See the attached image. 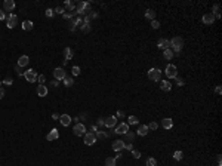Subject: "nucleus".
I'll return each instance as SVG.
<instances>
[{"instance_id":"12","label":"nucleus","mask_w":222,"mask_h":166,"mask_svg":"<svg viewBox=\"0 0 222 166\" xmlns=\"http://www.w3.org/2000/svg\"><path fill=\"white\" fill-rule=\"evenodd\" d=\"M115 134H120V135H124L126 132H129V125L127 123H120L119 126L115 127Z\"/></svg>"},{"instance_id":"54","label":"nucleus","mask_w":222,"mask_h":166,"mask_svg":"<svg viewBox=\"0 0 222 166\" xmlns=\"http://www.w3.org/2000/svg\"><path fill=\"white\" fill-rule=\"evenodd\" d=\"M215 94H216V95H221V94H222V89H221V86H216V89H215Z\"/></svg>"},{"instance_id":"11","label":"nucleus","mask_w":222,"mask_h":166,"mask_svg":"<svg viewBox=\"0 0 222 166\" xmlns=\"http://www.w3.org/2000/svg\"><path fill=\"white\" fill-rule=\"evenodd\" d=\"M59 138V131L56 129V127H54V129H52L47 135H46V139L47 141H55V139H58Z\"/></svg>"},{"instance_id":"10","label":"nucleus","mask_w":222,"mask_h":166,"mask_svg":"<svg viewBox=\"0 0 222 166\" xmlns=\"http://www.w3.org/2000/svg\"><path fill=\"white\" fill-rule=\"evenodd\" d=\"M82 24H83V18L82 17H74L71 19V27H70V30L71 31H76L77 27H82Z\"/></svg>"},{"instance_id":"36","label":"nucleus","mask_w":222,"mask_h":166,"mask_svg":"<svg viewBox=\"0 0 222 166\" xmlns=\"http://www.w3.org/2000/svg\"><path fill=\"white\" fill-rule=\"evenodd\" d=\"M62 17H64V19H73L74 18V12H64Z\"/></svg>"},{"instance_id":"1","label":"nucleus","mask_w":222,"mask_h":166,"mask_svg":"<svg viewBox=\"0 0 222 166\" xmlns=\"http://www.w3.org/2000/svg\"><path fill=\"white\" fill-rule=\"evenodd\" d=\"M89 12H90V3L89 2H79L77 6H76V12H74V14L80 17V15L89 14Z\"/></svg>"},{"instance_id":"48","label":"nucleus","mask_w":222,"mask_h":166,"mask_svg":"<svg viewBox=\"0 0 222 166\" xmlns=\"http://www.w3.org/2000/svg\"><path fill=\"white\" fill-rule=\"evenodd\" d=\"M132 156H133L135 159H139V157H141V153H139L138 150H132Z\"/></svg>"},{"instance_id":"26","label":"nucleus","mask_w":222,"mask_h":166,"mask_svg":"<svg viewBox=\"0 0 222 166\" xmlns=\"http://www.w3.org/2000/svg\"><path fill=\"white\" fill-rule=\"evenodd\" d=\"M64 9H65V12H73L76 9V5L73 2H70V0H67V2L64 3Z\"/></svg>"},{"instance_id":"22","label":"nucleus","mask_w":222,"mask_h":166,"mask_svg":"<svg viewBox=\"0 0 222 166\" xmlns=\"http://www.w3.org/2000/svg\"><path fill=\"white\" fill-rule=\"evenodd\" d=\"M162 126L164 127L166 131H167V129H172V126H173V120H172V119H169V117H166V119L162 120Z\"/></svg>"},{"instance_id":"42","label":"nucleus","mask_w":222,"mask_h":166,"mask_svg":"<svg viewBox=\"0 0 222 166\" xmlns=\"http://www.w3.org/2000/svg\"><path fill=\"white\" fill-rule=\"evenodd\" d=\"M2 83H5L6 86H12V83H14V80H12L10 77H6V79H3V82Z\"/></svg>"},{"instance_id":"37","label":"nucleus","mask_w":222,"mask_h":166,"mask_svg":"<svg viewBox=\"0 0 222 166\" xmlns=\"http://www.w3.org/2000/svg\"><path fill=\"white\" fill-rule=\"evenodd\" d=\"M105 166H115V159H113V157H107V160H105Z\"/></svg>"},{"instance_id":"51","label":"nucleus","mask_w":222,"mask_h":166,"mask_svg":"<svg viewBox=\"0 0 222 166\" xmlns=\"http://www.w3.org/2000/svg\"><path fill=\"white\" fill-rule=\"evenodd\" d=\"M5 95H6L5 89H3V87H0V99H2V98H5Z\"/></svg>"},{"instance_id":"31","label":"nucleus","mask_w":222,"mask_h":166,"mask_svg":"<svg viewBox=\"0 0 222 166\" xmlns=\"http://www.w3.org/2000/svg\"><path fill=\"white\" fill-rule=\"evenodd\" d=\"M62 82H64V85L67 86V87H71V86H73V83H74L73 77H70V76H65V79H64Z\"/></svg>"},{"instance_id":"16","label":"nucleus","mask_w":222,"mask_h":166,"mask_svg":"<svg viewBox=\"0 0 222 166\" xmlns=\"http://www.w3.org/2000/svg\"><path fill=\"white\" fill-rule=\"evenodd\" d=\"M123 148H124V141H123V139H117V141L113 143V150H114L115 153L122 151Z\"/></svg>"},{"instance_id":"43","label":"nucleus","mask_w":222,"mask_h":166,"mask_svg":"<svg viewBox=\"0 0 222 166\" xmlns=\"http://www.w3.org/2000/svg\"><path fill=\"white\" fill-rule=\"evenodd\" d=\"M175 80H176V85H178V86H184V85H185L184 79H181V77H178V76H176V77H175Z\"/></svg>"},{"instance_id":"39","label":"nucleus","mask_w":222,"mask_h":166,"mask_svg":"<svg viewBox=\"0 0 222 166\" xmlns=\"http://www.w3.org/2000/svg\"><path fill=\"white\" fill-rule=\"evenodd\" d=\"M64 12H65L64 6H58V8H55V9H54V14H58V15H59V14L62 15V14H64Z\"/></svg>"},{"instance_id":"38","label":"nucleus","mask_w":222,"mask_h":166,"mask_svg":"<svg viewBox=\"0 0 222 166\" xmlns=\"http://www.w3.org/2000/svg\"><path fill=\"white\" fill-rule=\"evenodd\" d=\"M147 166H157V160L153 159V157H148L147 159Z\"/></svg>"},{"instance_id":"30","label":"nucleus","mask_w":222,"mask_h":166,"mask_svg":"<svg viewBox=\"0 0 222 166\" xmlns=\"http://www.w3.org/2000/svg\"><path fill=\"white\" fill-rule=\"evenodd\" d=\"M133 138H135V134H133V132H126V134H124V139H123V141H124V143H127V141H129V143H132V141H133Z\"/></svg>"},{"instance_id":"6","label":"nucleus","mask_w":222,"mask_h":166,"mask_svg":"<svg viewBox=\"0 0 222 166\" xmlns=\"http://www.w3.org/2000/svg\"><path fill=\"white\" fill-rule=\"evenodd\" d=\"M96 141H98V139H96L95 132H86L85 134V144L86 145H93Z\"/></svg>"},{"instance_id":"33","label":"nucleus","mask_w":222,"mask_h":166,"mask_svg":"<svg viewBox=\"0 0 222 166\" xmlns=\"http://www.w3.org/2000/svg\"><path fill=\"white\" fill-rule=\"evenodd\" d=\"M80 28H82L83 33H90V30H92V28H90V24H86V22L82 24V27H80Z\"/></svg>"},{"instance_id":"58","label":"nucleus","mask_w":222,"mask_h":166,"mask_svg":"<svg viewBox=\"0 0 222 166\" xmlns=\"http://www.w3.org/2000/svg\"><path fill=\"white\" fill-rule=\"evenodd\" d=\"M0 85H2V82H0ZM0 87H2V86H0Z\"/></svg>"},{"instance_id":"56","label":"nucleus","mask_w":222,"mask_h":166,"mask_svg":"<svg viewBox=\"0 0 222 166\" xmlns=\"http://www.w3.org/2000/svg\"><path fill=\"white\" fill-rule=\"evenodd\" d=\"M90 129H92V131H95V134H96V132H98V126L92 125V126H90Z\"/></svg>"},{"instance_id":"25","label":"nucleus","mask_w":222,"mask_h":166,"mask_svg":"<svg viewBox=\"0 0 222 166\" xmlns=\"http://www.w3.org/2000/svg\"><path fill=\"white\" fill-rule=\"evenodd\" d=\"M33 27H34V24H33L31 21H28V19L22 22V30H24V31H31Z\"/></svg>"},{"instance_id":"28","label":"nucleus","mask_w":222,"mask_h":166,"mask_svg":"<svg viewBox=\"0 0 222 166\" xmlns=\"http://www.w3.org/2000/svg\"><path fill=\"white\" fill-rule=\"evenodd\" d=\"M95 135H96V139H99V141H104V139H107V138H108V134H107V132H104V131H98Z\"/></svg>"},{"instance_id":"49","label":"nucleus","mask_w":222,"mask_h":166,"mask_svg":"<svg viewBox=\"0 0 222 166\" xmlns=\"http://www.w3.org/2000/svg\"><path fill=\"white\" fill-rule=\"evenodd\" d=\"M15 70H16V73H18V76H24V73H25V71H22V68H21V67H18V65L15 67Z\"/></svg>"},{"instance_id":"24","label":"nucleus","mask_w":222,"mask_h":166,"mask_svg":"<svg viewBox=\"0 0 222 166\" xmlns=\"http://www.w3.org/2000/svg\"><path fill=\"white\" fill-rule=\"evenodd\" d=\"M148 131H150V129H148V126H147V125H141V126L138 127L136 134H138V135H141V136H145V135L148 134Z\"/></svg>"},{"instance_id":"7","label":"nucleus","mask_w":222,"mask_h":166,"mask_svg":"<svg viewBox=\"0 0 222 166\" xmlns=\"http://www.w3.org/2000/svg\"><path fill=\"white\" fill-rule=\"evenodd\" d=\"M65 76H67V73H65V70H64L62 67H56V68L54 70V77H55V80L61 82V80L65 79Z\"/></svg>"},{"instance_id":"9","label":"nucleus","mask_w":222,"mask_h":166,"mask_svg":"<svg viewBox=\"0 0 222 166\" xmlns=\"http://www.w3.org/2000/svg\"><path fill=\"white\" fill-rule=\"evenodd\" d=\"M6 25H8V28H15L16 27V24H18V17L14 15V14H10L9 17H6Z\"/></svg>"},{"instance_id":"15","label":"nucleus","mask_w":222,"mask_h":166,"mask_svg":"<svg viewBox=\"0 0 222 166\" xmlns=\"http://www.w3.org/2000/svg\"><path fill=\"white\" fill-rule=\"evenodd\" d=\"M117 125V117L115 116H110L107 117V120H104V126L105 127H114Z\"/></svg>"},{"instance_id":"18","label":"nucleus","mask_w":222,"mask_h":166,"mask_svg":"<svg viewBox=\"0 0 222 166\" xmlns=\"http://www.w3.org/2000/svg\"><path fill=\"white\" fill-rule=\"evenodd\" d=\"M74 52H73V49L71 48H65L64 49V62H68L71 58H73Z\"/></svg>"},{"instance_id":"44","label":"nucleus","mask_w":222,"mask_h":166,"mask_svg":"<svg viewBox=\"0 0 222 166\" xmlns=\"http://www.w3.org/2000/svg\"><path fill=\"white\" fill-rule=\"evenodd\" d=\"M147 126H148V129H153V131H155V129L159 127V125L155 123V122H151V123H150V125H147Z\"/></svg>"},{"instance_id":"2","label":"nucleus","mask_w":222,"mask_h":166,"mask_svg":"<svg viewBox=\"0 0 222 166\" xmlns=\"http://www.w3.org/2000/svg\"><path fill=\"white\" fill-rule=\"evenodd\" d=\"M170 42V48H173V52L175 54H179L181 52V49L184 48V39L179 36H175L172 40H169Z\"/></svg>"},{"instance_id":"35","label":"nucleus","mask_w":222,"mask_h":166,"mask_svg":"<svg viewBox=\"0 0 222 166\" xmlns=\"http://www.w3.org/2000/svg\"><path fill=\"white\" fill-rule=\"evenodd\" d=\"M213 17H215V19L216 18H221V14H219V5H215L213 6V14H212Z\"/></svg>"},{"instance_id":"32","label":"nucleus","mask_w":222,"mask_h":166,"mask_svg":"<svg viewBox=\"0 0 222 166\" xmlns=\"http://www.w3.org/2000/svg\"><path fill=\"white\" fill-rule=\"evenodd\" d=\"M139 123V119L136 116H129L127 117V125H138Z\"/></svg>"},{"instance_id":"41","label":"nucleus","mask_w":222,"mask_h":166,"mask_svg":"<svg viewBox=\"0 0 222 166\" xmlns=\"http://www.w3.org/2000/svg\"><path fill=\"white\" fill-rule=\"evenodd\" d=\"M151 27H153L154 30H157V28L160 27V22H159L157 19H154V21H151Z\"/></svg>"},{"instance_id":"21","label":"nucleus","mask_w":222,"mask_h":166,"mask_svg":"<svg viewBox=\"0 0 222 166\" xmlns=\"http://www.w3.org/2000/svg\"><path fill=\"white\" fill-rule=\"evenodd\" d=\"M28 62H30V58L27 56V55H22V56H19V59H18V67H25V65H28Z\"/></svg>"},{"instance_id":"4","label":"nucleus","mask_w":222,"mask_h":166,"mask_svg":"<svg viewBox=\"0 0 222 166\" xmlns=\"http://www.w3.org/2000/svg\"><path fill=\"white\" fill-rule=\"evenodd\" d=\"M166 76H167V79H175L176 76H178L176 65H173V64H169V65L166 67Z\"/></svg>"},{"instance_id":"46","label":"nucleus","mask_w":222,"mask_h":166,"mask_svg":"<svg viewBox=\"0 0 222 166\" xmlns=\"http://www.w3.org/2000/svg\"><path fill=\"white\" fill-rule=\"evenodd\" d=\"M45 80H46V77H45V76H43V74H40V76H37V82H38V83H40V85H43V83H45Z\"/></svg>"},{"instance_id":"27","label":"nucleus","mask_w":222,"mask_h":166,"mask_svg":"<svg viewBox=\"0 0 222 166\" xmlns=\"http://www.w3.org/2000/svg\"><path fill=\"white\" fill-rule=\"evenodd\" d=\"M145 18L150 19V21H154L155 19V12H154V9H147L145 10Z\"/></svg>"},{"instance_id":"52","label":"nucleus","mask_w":222,"mask_h":166,"mask_svg":"<svg viewBox=\"0 0 222 166\" xmlns=\"http://www.w3.org/2000/svg\"><path fill=\"white\" fill-rule=\"evenodd\" d=\"M2 19H6V14H5V10H0V21Z\"/></svg>"},{"instance_id":"19","label":"nucleus","mask_w":222,"mask_h":166,"mask_svg":"<svg viewBox=\"0 0 222 166\" xmlns=\"http://www.w3.org/2000/svg\"><path fill=\"white\" fill-rule=\"evenodd\" d=\"M213 22H215V17H213L212 14H204V15H203V24L210 25V24H213Z\"/></svg>"},{"instance_id":"23","label":"nucleus","mask_w":222,"mask_h":166,"mask_svg":"<svg viewBox=\"0 0 222 166\" xmlns=\"http://www.w3.org/2000/svg\"><path fill=\"white\" fill-rule=\"evenodd\" d=\"M37 95L42 96V98L46 96V95H47V87H46L45 85H38V86H37Z\"/></svg>"},{"instance_id":"29","label":"nucleus","mask_w":222,"mask_h":166,"mask_svg":"<svg viewBox=\"0 0 222 166\" xmlns=\"http://www.w3.org/2000/svg\"><path fill=\"white\" fill-rule=\"evenodd\" d=\"M163 56H164V59H172V58H173V50H172V49L163 50Z\"/></svg>"},{"instance_id":"13","label":"nucleus","mask_w":222,"mask_h":166,"mask_svg":"<svg viewBox=\"0 0 222 166\" xmlns=\"http://www.w3.org/2000/svg\"><path fill=\"white\" fill-rule=\"evenodd\" d=\"M15 9V2L14 0H5L3 2V10L5 12H12Z\"/></svg>"},{"instance_id":"20","label":"nucleus","mask_w":222,"mask_h":166,"mask_svg":"<svg viewBox=\"0 0 222 166\" xmlns=\"http://www.w3.org/2000/svg\"><path fill=\"white\" fill-rule=\"evenodd\" d=\"M160 87H162V91L169 92L172 89V83L169 82V80H160Z\"/></svg>"},{"instance_id":"17","label":"nucleus","mask_w":222,"mask_h":166,"mask_svg":"<svg viewBox=\"0 0 222 166\" xmlns=\"http://www.w3.org/2000/svg\"><path fill=\"white\" fill-rule=\"evenodd\" d=\"M71 117L68 116V114H62V116H59V122H61V125L62 126H70L71 125Z\"/></svg>"},{"instance_id":"55","label":"nucleus","mask_w":222,"mask_h":166,"mask_svg":"<svg viewBox=\"0 0 222 166\" xmlns=\"http://www.w3.org/2000/svg\"><path fill=\"white\" fill-rule=\"evenodd\" d=\"M99 126H104V119H102V117L98 119V127H99Z\"/></svg>"},{"instance_id":"5","label":"nucleus","mask_w":222,"mask_h":166,"mask_svg":"<svg viewBox=\"0 0 222 166\" xmlns=\"http://www.w3.org/2000/svg\"><path fill=\"white\" fill-rule=\"evenodd\" d=\"M24 79L27 80L28 83H34V82L37 80V73H36L34 70L30 68V70H27V71L24 73Z\"/></svg>"},{"instance_id":"57","label":"nucleus","mask_w":222,"mask_h":166,"mask_svg":"<svg viewBox=\"0 0 222 166\" xmlns=\"http://www.w3.org/2000/svg\"><path fill=\"white\" fill-rule=\"evenodd\" d=\"M52 119H54V120H59V117H58V114H56V113L54 114V116H52Z\"/></svg>"},{"instance_id":"50","label":"nucleus","mask_w":222,"mask_h":166,"mask_svg":"<svg viewBox=\"0 0 222 166\" xmlns=\"http://www.w3.org/2000/svg\"><path fill=\"white\" fill-rule=\"evenodd\" d=\"M115 117H117V119H123V117H124V113H123V111H117Z\"/></svg>"},{"instance_id":"14","label":"nucleus","mask_w":222,"mask_h":166,"mask_svg":"<svg viewBox=\"0 0 222 166\" xmlns=\"http://www.w3.org/2000/svg\"><path fill=\"white\" fill-rule=\"evenodd\" d=\"M157 48L162 49V50H166V49H170V42H169L167 39H160L157 42Z\"/></svg>"},{"instance_id":"47","label":"nucleus","mask_w":222,"mask_h":166,"mask_svg":"<svg viewBox=\"0 0 222 166\" xmlns=\"http://www.w3.org/2000/svg\"><path fill=\"white\" fill-rule=\"evenodd\" d=\"M124 148H126V150H129V151H132V150H133L132 143H124Z\"/></svg>"},{"instance_id":"45","label":"nucleus","mask_w":222,"mask_h":166,"mask_svg":"<svg viewBox=\"0 0 222 166\" xmlns=\"http://www.w3.org/2000/svg\"><path fill=\"white\" fill-rule=\"evenodd\" d=\"M45 14H46V17H47V18H52V17L55 15V14H54V9H46Z\"/></svg>"},{"instance_id":"53","label":"nucleus","mask_w":222,"mask_h":166,"mask_svg":"<svg viewBox=\"0 0 222 166\" xmlns=\"http://www.w3.org/2000/svg\"><path fill=\"white\" fill-rule=\"evenodd\" d=\"M58 85H59V82H58V80H52V82H50V86H52V87H56Z\"/></svg>"},{"instance_id":"40","label":"nucleus","mask_w":222,"mask_h":166,"mask_svg":"<svg viewBox=\"0 0 222 166\" xmlns=\"http://www.w3.org/2000/svg\"><path fill=\"white\" fill-rule=\"evenodd\" d=\"M71 73H73V76H79V74H80V67L74 65V67L71 68Z\"/></svg>"},{"instance_id":"3","label":"nucleus","mask_w":222,"mask_h":166,"mask_svg":"<svg viewBox=\"0 0 222 166\" xmlns=\"http://www.w3.org/2000/svg\"><path fill=\"white\" fill-rule=\"evenodd\" d=\"M148 79L151 82H160L162 80V70L160 68H150L148 70Z\"/></svg>"},{"instance_id":"8","label":"nucleus","mask_w":222,"mask_h":166,"mask_svg":"<svg viewBox=\"0 0 222 166\" xmlns=\"http://www.w3.org/2000/svg\"><path fill=\"white\" fill-rule=\"evenodd\" d=\"M73 132H74L76 136H85V134H86V126H85L83 123H77V125L74 126Z\"/></svg>"},{"instance_id":"34","label":"nucleus","mask_w":222,"mask_h":166,"mask_svg":"<svg viewBox=\"0 0 222 166\" xmlns=\"http://www.w3.org/2000/svg\"><path fill=\"white\" fill-rule=\"evenodd\" d=\"M182 157H184V153H182V151L178 150V151L173 153V159H175V160H182Z\"/></svg>"}]
</instances>
